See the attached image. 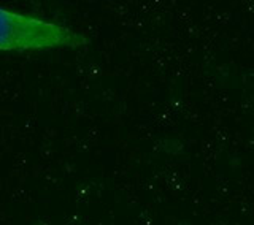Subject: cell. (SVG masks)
<instances>
[{"mask_svg":"<svg viewBox=\"0 0 254 225\" xmlns=\"http://www.w3.org/2000/svg\"><path fill=\"white\" fill-rule=\"evenodd\" d=\"M87 38L59 22L0 8V51L79 48Z\"/></svg>","mask_w":254,"mask_h":225,"instance_id":"obj_1","label":"cell"}]
</instances>
